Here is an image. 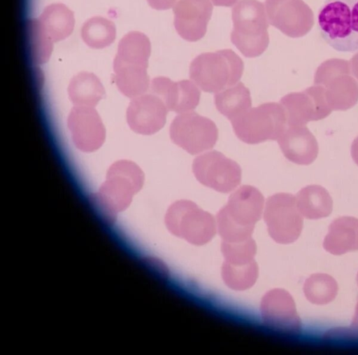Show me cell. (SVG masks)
<instances>
[{
  "instance_id": "6da1fadb",
  "label": "cell",
  "mask_w": 358,
  "mask_h": 355,
  "mask_svg": "<svg viewBox=\"0 0 358 355\" xmlns=\"http://www.w3.org/2000/svg\"><path fill=\"white\" fill-rule=\"evenodd\" d=\"M144 181L143 170L132 161L121 160L111 165L106 181L90 196L92 205L104 228L130 207Z\"/></svg>"
},
{
  "instance_id": "7a4b0ae2",
  "label": "cell",
  "mask_w": 358,
  "mask_h": 355,
  "mask_svg": "<svg viewBox=\"0 0 358 355\" xmlns=\"http://www.w3.org/2000/svg\"><path fill=\"white\" fill-rule=\"evenodd\" d=\"M264 204L262 193L253 186L243 185L231 194L217 214V230L222 241L250 238L255 223L261 218Z\"/></svg>"
},
{
  "instance_id": "3957f363",
  "label": "cell",
  "mask_w": 358,
  "mask_h": 355,
  "mask_svg": "<svg viewBox=\"0 0 358 355\" xmlns=\"http://www.w3.org/2000/svg\"><path fill=\"white\" fill-rule=\"evenodd\" d=\"M317 25L322 39L335 50L358 51V0H325Z\"/></svg>"
},
{
  "instance_id": "277c9868",
  "label": "cell",
  "mask_w": 358,
  "mask_h": 355,
  "mask_svg": "<svg viewBox=\"0 0 358 355\" xmlns=\"http://www.w3.org/2000/svg\"><path fill=\"white\" fill-rule=\"evenodd\" d=\"M231 41L246 57L262 55L269 43L268 21L264 4L257 0H240L232 8Z\"/></svg>"
},
{
  "instance_id": "5b68a950",
  "label": "cell",
  "mask_w": 358,
  "mask_h": 355,
  "mask_svg": "<svg viewBox=\"0 0 358 355\" xmlns=\"http://www.w3.org/2000/svg\"><path fill=\"white\" fill-rule=\"evenodd\" d=\"M243 69L241 58L230 49L204 53L192 61L189 78L201 90L217 93L238 83Z\"/></svg>"
},
{
  "instance_id": "8992f818",
  "label": "cell",
  "mask_w": 358,
  "mask_h": 355,
  "mask_svg": "<svg viewBox=\"0 0 358 355\" xmlns=\"http://www.w3.org/2000/svg\"><path fill=\"white\" fill-rule=\"evenodd\" d=\"M230 121L236 136L248 144L278 140L287 124L285 109L276 102L250 108Z\"/></svg>"
},
{
  "instance_id": "52a82bcc",
  "label": "cell",
  "mask_w": 358,
  "mask_h": 355,
  "mask_svg": "<svg viewBox=\"0 0 358 355\" xmlns=\"http://www.w3.org/2000/svg\"><path fill=\"white\" fill-rule=\"evenodd\" d=\"M164 223L173 235L196 245L208 242L217 230L213 216L188 200L172 203L165 214Z\"/></svg>"
},
{
  "instance_id": "ba28073f",
  "label": "cell",
  "mask_w": 358,
  "mask_h": 355,
  "mask_svg": "<svg viewBox=\"0 0 358 355\" xmlns=\"http://www.w3.org/2000/svg\"><path fill=\"white\" fill-rule=\"evenodd\" d=\"M171 141L191 155L210 150L218 139V129L208 118L194 111L176 116L169 127Z\"/></svg>"
},
{
  "instance_id": "9c48e42d",
  "label": "cell",
  "mask_w": 358,
  "mask_h": 355,
  "mask_svg": "<svg viewBox=\"0 0 358 355\" xmlns=\"http://www.w3.org/2000/svg\"><path fill=\"white\" fill-rule=\"evenodd\" d=\"M264 219L272 239L280 244H290L300 236L303 216L296 197L286 193H275L266 200Z\"/></svg>"
},
{
  "instance_id": "30bf717a",
  "label": "cell",
  "mask_w": 358,
  "mask_h": 355,
  "mask_svg": "<svg viewBox=\"0 0 358 355\" xmlns=\"http://www.w3.org/2000/svg\"><path fill=\"white\" fill-rule=\"evenodd\" d=\"M192 172L200 183L222 193L231 192L241 183L240 165L217 151L195 158Z\"/></svg>"
},
{
  "instance_id": "8fae6325",
  "label": "cell",
  "mask_w": 358,
  "mask_h": 355,
  "mask_svg": "<svg viewBox=\"0 0 358 355\" xmlns=\"http://www.w3.org/2000/svg\"><path fill=\"white\" fill-rule=\"evenodd\" d=\"M67 124L75 146L82 151L93 152L104 142L106 130L94 107L75 106Z\"/></svg>"
},
{
  "instance_id": "7c38bea8",
  "label": "cell",
  "mask_w": 358,
  "mask_h": 355,
  "mask_svg": "<svg viewBox=\"0 0 358 355\" xmlns=\"http://www.w3.org/2000/svg\"><path fill=\"white\" fill-rule=\"evenodd\" d=\"M168 109L157 95L143 94L132 99L127 110V120L135 132L152 135L165 125Z\"/></svg>"
},
{
  "instance_id": "4fadbf2b",
  "label": "cell",
  "mask_w": 358,
  "mask_h": 355,
  "mask_svg": "<svg viewBox=\"0 0 358 355\" xmlns=\"http://www.w3.org/2000/svg\"><path fill=\"white\" fill-rule=\"evenodd\" d=\"M213 9L210 0H178L173 6L176 32L187 41L201 39L206 33Z\"/></svg>"
},
{
  "instance_id": "5bb4252c",
  "label": "cell",
  "mask_w": 358,
  "mask_h": 355,
  "mask_svg": "<svg viewBox=\"0 0 358 355\" xmlns=\"http://www.w3.org/2000/svg\"><path fill=\"white\" fill-rule=\"evenodd\" d=\"M260 309L265 323L273 328L287 333H296L301 329L294 301L284 289L275 288L266 293Z\"/></svg>"
},
{
  "instance_id": "9a60e30c",
  "label": "cell",
  "mask_w": 358,
  "mask_h": 355,
  "mask_svg": "<svg viewBox=\"0 0 358 355\" xmlns=\"http://www.w3.org/2000/svg\"><path fill=\"white\" fill-rule=\"evenodd\" d=\"M151 92L159 97L169 111L185 113L199 105L201 92L195 83L189 80L177 82L165 76L153 78L150 83Z\"/></svg>"
},
{
  "instance_id": "2e32d148",
  "label": "cell",
  "mask_w": 358,
  "mask_h": 355,
  "mask_svg": "<svg viewBox=\"0 0 358 355\" xmlns=\"http://www.w3.org/2000/svg\"><path fill=\"white\" fill-rule=\"evenodd\" d=\"M317 90H313H313L309 88L301 92L287 94L281 98L280 104L285 109L289 126H301L314 120L311 111L313 113L315 111L311 106L319 111L322 118L326 116L322 109L327 113L331 112L323 90H320L319 93Z\"/></svg>"
},
{
  "instance_id": "e0dca14e",
  "label": "cell",
  "mask_w": 358,
  "mask_h": 355,
  "mask_svg": "<svg viewBox=\"0 0 358 355\" xmlns=\"http://www.w3.org/2000/svg\"><path fill=\"white\" fill-rule=\"evenodd\" d=\"M284 156L298 165H308L315 160L318 146L315 137L305 126H289L278 139Z\"/></svg>"
},
{
  "instance_id": "ac0fdd59",
  "label": "cell",
  "mask_w": 358,
  "mask_h": 355,
  "mask_svg": "<svg viewBox=\"0 0 358 355\" xmlns=\"http://www.w3.org/2000/svg\"><path fill=\"white\" fill-rule=\"evenodd\" d=\"M323 247L333 255H342L358 250V218L341 216L329 226Z\"/></svg>"
},
{
  "instance_id": "d6986e66",
  "label": "cell",
  "mask_w": 358,
  "mask_h": 355,
  "mask_svg": "<svg viewBox=\"0 0 358 355\" xmlns=\"http://www.w3.org/2000/svg\"><path fill=\"white\" fill-rule=\"evenodd\" d=\"M148 67L114 61V81L126 97L134 98L143 95L150 87Z\"/></svg>"
},
{
  "instance_id": "ffe728a7",
  "label": "cell",
  "mask_w": 358,
  "mask_h": 355,
  "mask_svg": "<svg viewBox=\"0 0 358 355\" xmlns=\"http://www.w3.org/2000/svg\"><path fill=\"white\" fill-rule=\"evenodd\" d=\"M297 207L308 219H320L332 211L333 202L328 192L320 186H308L302 188L296 196Z\"/></svg>"
},
{
  "instance_id": "44dd1931",
  "label": "cell",
  "mask_w": 358,
  "mask_h": 355,
  "mask_svg": "<svg viewBox=\"0 0 358 355\" xmlns=\"http://www.w3.org/2000/svg\"><path fill=\"white\" fill-rule=\"evenodd\" d=\"M69 96L76 106L94 107L104 97L105 90L100 80L92 73L80 72L70 81Z\"/></svg>"
},
{
  "instance_id": "7402d4cb",
  "label": "cell",
  "mask_w": 358,
  "mask_h": 355,
  "mask_svg": "<svg viewBox=\"0 0 358 355\" xmlns=\"http://www.w3.org/2000/svg\"><path fill=\"white\" fill-rule=\"evenodd\" d=\"M217 111L229 120L241 116L251 108L250 92L245 85L238 82L214 95Z\"/></svg>"
},
{
  "instance_id": "603a6c76",
  "label": "cell",
  "mask_w": 358,
  "mask_h": 355,
  "mask_svg": "<svg viewBox=\"0 0 358 355\" xmlns=\"http://www.w3.org/2000/svg\"><path fill=\"white\" fill-rule=\"evenodd\" d=\"M38 20L53 42L63 40L73 29V15L67 7L61 4L48 6Z\"/></svg>"
},
{
  "instance_id": "cb8c5ba5",
  "label": "cell",
  "mask_w": 358,
  "mask_h": 355,
  "mask_svg": "<svg viewBox=\"0 0 358 355\" xmlns=\"http://www.w3.org/2000/svg\"><path fill=\"white\" fill-rule=\"evenodd\" d=\"M150 52L149 39L143 33L132 32L121 39L114 60L148 67Z\"/></svg>"
},
{
  "instance_id": "d4e9b609",
  "label": "cell",
  "mask_w": 358,
  "mask_h": 355,
  "mask_svg": "<svg viewBox=\"0 0 358 355\" xmlns=\"http://www.w3.org/2000/svg\"><path fill=\"white\" fill-rule=\"evenodd\" d=\"M306 298L312 304L324 305L336 297L338 286L336 279L325 273H315L308 277L303 286Z\"/></svg>"
},
{
  "instance_id": "484cf974",
  "label": "cell",
  "mask_w": 358,
  "mask_h": 355,
  "mask_svg": "<svg viewBox=\"0 0 358 355\" xmlns=\"http://www.w3.org/2000/svg\"><path fill=\"white\" fill-rule=\"evenodd\" d=\"M222 276L229 287L243 291L255 284L258 277V267L255 260L241 263L224 262Z\"/></svg>"
},
{
  "instance_id": "4316f807",
  "label": "cell",
  "mask_w": 358,
  "mask_h": 355,
  "mask_svg": "<svg viewBox=\"0 0 358 355\" xmlns=\"http://www.w3.org/2000/svg\"><path fill=\"white\" fill-rule=\"evenodd\" d=\"M81 36L85 43L93 48L109 46L115 38V27L112 22L100 17L89 19L83 24Z\"/></svg>"
},
{
  "instance_id": "83f0119b",
  "label": "cell",
  "mask_w": 358,
  "mask_h": 355,
  "mask_svg": "<svg viewBox=\"0 0 358 355\" xmlns=\"http://www.w3.org/2000/svg\"><path fill=\"white\" fill-rule=\"evenodd\" d=\"M29 40L34 60L38 64L48 61L52 48V41L38 20L29 22Z\"/></svg>"
},
{
  "instance_id": "f1b7e54d",
  "label": "cell",
  "mask_w": 358,
  "mask_h": 355,
  "mask_svg": "<svg viewBox=\"0 0 358 355\" xmlns=\"http://www.w3.org/2000/svg\"><path fill=\"white\" fill-rule=\"evenodd\" d=\"M336 333H342L341 336H347L358 340V301L355 306L354 315L350 327L345 330H336Z\"/></svg>"
},
{
  "instance_id": "f546056e",
  "label": "cell",
  "mask_w": 358,
  "mask_h": 355,
  "mask_svg": "<svg viewBox=\"0 0 358 355\" xmlns=\"http://www.w3.org/2000/svg\"><path fill=\"white\" fill-rule=\"evenodd\" d=\"M177 0H147L150 6L156 10H168L174 6Z\"/></svg>"
},
{
  "instance_id": "4dcf8cb0",
  "label": "cell",
  "mask_w": 358,
  "mask_h": 355,
  "mask_svg": "<svg viewBox=\"0 0 358 355\" xmlns=\"http://www.w3.org/2000/svg\"><path fill=\"white\" fill-rule=\"evenodd\" d=\"M351 155L355 162L358 165V137L355 139L352 144Z\"/></svg>"
},
{
  "instance_id": "1f68e13d",
  "label": "cell",
  "mask_w": 358,
  "mask_h": 355,
  "mask_svg": "<svg viewBox=\"0 0 358 355\" xmlns=\"http://www.w3.org/2000/svg\"><path fill=\"white\" fill-rule=\"evenodd\" d=\"M238 0H211L213 4L216 6L229 7L235 4Z\"/></svg>"
},
{
  "instance_id": "d6a6232c",
  "label": "cell",
  "mask_w": 358,
  "mask_h": 355,
  "mask_svg": "<svg viewBox=\"0 0 358 355\" xmlns=\"http://www.w3.org/2000/svg\"><path fill=\"white\" fill-rule=\"evenodd\" d=\"M357 286H358V272H357Z\"/></svg>"
}]
</instances>
